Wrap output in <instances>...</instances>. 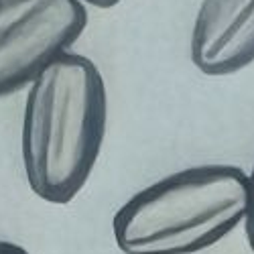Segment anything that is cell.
<instances>
[{
	"mask_svg": "<svg viewBox=\"0 0 254 254\" xmlns=\"http://www.w3.org/2000/svg\"><path fill=\"white\" fill-rule=\"evenodd\" d=\"M246 187H248V201H246L244 234H246V242H248L250 250L254 252V165H252V171L248 173V179H246Z\"/></svg>",
	"mask_w": 254,
	"mask_h": 254,
	"instance_id": "5",
	"label": "cell"
},
{
	"mask_svg": "<svg viewBox=\"0 0 254 254\" xmlns=\"http://www.w3.org/2000/svg\"><path fill=\"white\" fill-rule=\"evenodd\" d=\"M86 25L79 0H0V98L67 53Z\"/></svg>",
	"mask_w": 254,
	"mask_h": 254,
	"instance_id": "3",
	"label": "cell"
},
{
	"mask_svg": "<svg viewBox=\"0 0 254 254\" xmlns=\"http://www.w3.org/2000/svg\"><path fill=\"white\" fill-rule=\"evenodd\" d=\"M108 98L96 63L67 51L27 90L20 122V161L31 191L49 203L71 201L98 163Z\"/></svg>",
	"mask_w": 254,
	"mask_h": 254,
	"instance_id": "1",
	"label": "cell"
},
{
	"mask_svg": "<svg viewBox=\"0 0 254 254\" xmlns=\"http://www.w3.org/2000/svg\"><path fill=\"white\" fill-rule=\"evenodd\" d=\"M189 55L211 77L232 75L254 63V0H201Z\"/></svg>",
	"mask_w": 254,
	"mask_h": 254,
	"instance_id": "4",
	"label": "cell"
},
{
	"mask_svg": "<svg viewBox=\"0 0 254 254\" xmlns=\"http://www.w3.org/2000/svg\"><path fill=\"white\" fill-rule=\"evenodd\" d=\"M81 4H92V6H100V8H108V6H114L118 4L120 0H79Z\"/></svg>",
	"mask_w": 254,
	"mask_h": 254,
	"instance_id": "7",
	"label": "cell"
},
{
	"mask_svg": "<svg viewBox=\"0 0 254 254\" xmlns=\"http://www.w3.org/2000/svg\"><path fill=\"white\" fill-rule=\"evenodd\" d=\"M0 254H31V252L25 246H20L18 242L0 238Z\"/></svg>",
	"mask_w": 254,
	"mask_h": 254,
	"instance_id": "6",
	"label": "cell"
},
{
	"mask_svg": "<svg viewBox=\"0 0 254 254\" xmlns=\"http://www.w3.org/2000/svg\"><path fill=\"white\" fill-rule=\"evenodd\" d=\"M248 173L209 163L167 175L126 199L112 220L122 254H199L244 226Z\"/></svg>",
	"mask_w": 254,
	"mask_h": 254,
	"instance_id": "2",
	"label": "cell"
}]
</instances>
